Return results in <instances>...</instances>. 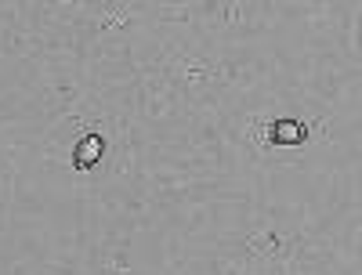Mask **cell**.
<instances>
[{
  "label": "cell",
  "mask_w": 362,
  "mask_h": 275,
  "mask_svg": "<svg viewBox=\"0 0 362 275\" xmlns=\"http://www.w3.org/2000/svg\"><path fill=\"white\" fill-rule=\"evenodd\" d=\"M250 138L264 152L300 148V145H312L322 138V124L319 119H305V116H261L250 124Z\"/></svg>",
  "instance_id": "1"
},
{
  "label": "cell",
  "mask_w": 362,
  "mask_h": 275,
  "mask_svg": "<svg viewBox=\"0 0 362 275\" xmlns=\"http://www.w3.org/2000/svg\"><path fill=\"white\" fill-rule=\"evenodd\" d=\"M105 156V134L102 131H87V134H80L76 138V145H73V167L76 170H90L98 160Z\"/></svg>",
  "instance_id": "2"
}]
</instances>
